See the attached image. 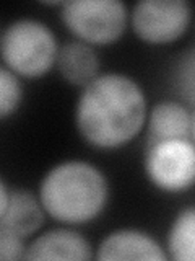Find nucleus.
<instances>
[{"label":"nucleus","instance_id":"nucleus-1","mask_svg":"<svg viewBox=\"0 0 195 261\" xmlns=\"http://www.w3.org/2000/svg\"><path fill=\"white\" fill-rule=\"evenodd\" d=\"M73 118L89 147L116 150L134 141L146 124V95L127 73L106 72L83 88Z\"/></svg>","mask_w":195,"mask_h":261},{"label":"nucleus","instance_id":"nucleus-2","mask_svg":"<svg viewBox=\"0 0 195 261\" xmlns=\"http://www.w3.org/2000/svg\"><path fill=\"white\" fill-rule=\"evenodd\" d=\"M39 199L46 214L57 222L72 227L88 224L108 206L109 183L93 163L65 160L41 179Z\"/></svg>","mask_w":195,"mask_h":261},{"label":"nucleus","instance_id":"nucleus-3","mask_svg":"<svg viewBox=\"0 0 195 261\" xmlns=\"http://www.w3.org/2000/svg\"><path fill=\"white\" fill-rule=\"evenodd\" d=\"M59 43L44 21L18 18L0 36V56L5 67L23 79H39L55 67Z\"/></svg>","mask_w":195,"mask_h":261},{"label":"nucleus","instance_id":"nucleus-4","mask_svg":"<svg viewBox=\"0 0 195 261\" xmlns=\"http://www.w3.org/2000/svg\"><path fill=\"white\" fill-rule=\"evenodd\" d=\"M60 20L78 41L94 47L117 43L130 13L120 0H69L60 7Z\"/></svg>","mask_w":195,"mask_h":261},{"label":"nucleus","instance_id":"nucleus-5","mask_svg":"<svg viewBox=\"0 0 195 261\" xmlns=\"http://www.w3.org/2000/svg\"><path fill=\"white\" fill-rule=\"evenodd\" d=\"M143 170L148 181L162 193L190 190L195 186V142L176 139L145 147Z\"/></svg>","mask_w":195,"mask_h":261},{"label":"nucleus","instance_id":"nucleus-6","mask_svg":"<svg viewBox=\"0 0 195 261\" xmlns=\"http://www.w3.org/2000/svg\"><path fill=\"white\" fill-rule=\"evenodd\" d=\"M192 21L187 0H140L130 12L135 36L151 46L171 44L181 38Z\"/></svg>","mask_w":195,"mask_h":261},{"label":"nucleus","instance_id":"nucleus-7","mask_svg":"<svg viewBox=\"0 0 195 261\" xmlns=\"http://www.w3.org/2000/svg\"><path fill=\"white\" fill-rule=\"evenodd\" d=\"M96 259H138V261H166V248L140 230V228H117L108 233L96 248Z\"/></svg>","mask_w":195,"mask_h":261},{"label":"nucleus","instance_id":"nucleus-8","mask_svg":"<svg viewBox=\"0 0 195 261\" xmlns=\"http://www.w3.org/2000/svg\"><path fill=\"white\" fill-rule=\"evenodd\" d=\"M91 258H94L91 243L83 235L69 227H57L35 237L28 243V251L24 259L88 261Z\"/></svg>","mask_w":195,"mask_h":261},{"label":"nucleus","instance_id":"nucleus-9","mask_svg":"<svg viewBox=\"0 0 195 261\" xmlns=\"http://www.w3.org/2000/svg\"><path fill=\"white\" fill-rule=\"evenodd\" d=\"M146 145L162 141L192 139V111L177 100H161L148 111L146 118Z\"/></svg>","mask_w":195,"mask_h":261},{"label":"nucleus","instance_id":"nucleus-10","mask_svg":"<svg viewBox=\"0 0 195 261\" xmlns=\"http://www.w3.org/2000/svg\"><path fill=\"white\" fill-rule=\"evenodd\" d=\"M46 216L39 196L24 188H12L8 204L0 211V228L29 239L44 225Z\"/></svg>","mask_w":195,"mask_h":261},{"label":"nucleus","instance_id":"nucleus-11","mask_svg":"<svg viewBox=\"0 0 195 261\" xmlns=\"http://www.w3.org/2000/svg\"><path fill=\"white\" fill-rule=\"evenodd\" d=\"M55 67L67 84L81 88L101 75V62L94 47L78 39L60 46Z\"/></svg>","mask_w":195,"mask_h":261},{"label":"nucleus","instance_id":"nucleus-12","mask_svg":"<svg viewBox=\"0 0 195 261\" xmlns=\"http://www.w3.org/2000/svg\"><path fill=\"white\" fill-rule=\"evenodd\" d=\"M168 256L174 261H195V204L176 214L166 237Z\"/></svg>","mask_w":195,"mask_h":261},{"label":"nucleus","instance_id":"nucleus-13","mask_svg":"<svg viewBox=\"0 0 195 261\" xmlns=\"http://www.w3.org/2000/svg\"><path fill=\"white\" fill-rule=\"evenodd\" d=\"M173 88L182 103L195 106V46L187 49L176 61Z\"/></svg>","mask_w":195,"mask_h":261},{"label":"nucleus","instance_id":"nucleus-14","mask_svg":"<svg viewBox=\"0 0 195 261\" xmlns=\"http://www.w3.org/2000/svg\"><path fill=\"white\" fill-rule=\"evenodd\" d=\"M23 103V85L20 77L8 67L0 69V119L5 121L18 111Z\"/></svg>","mask_w":195,"mask_h":261},{"label":"nucleus","instance_id":"nucleus-15","mask_svg":"<svg viewBox=\"0 0 195 261\" xmlns=\"http://www.w3.org/2000/svg\"><path fill=\"white\" fill-rule=\"evenodd\" d=\"M26 251H28L26 239L0 228V259L4 261L24 259L26 258Z\"/></svg>","mask_w":195,"mask_h":261},{"label":"nucleus","instance_id":"nucleus-16","mask_svg":"<svg viewBox=\"0 0 195 261\" xmlns=\"http://www.w3.org/2000/svg\"><path fill=\"white\" fill-rule=\"evenodd\" d=\"M192 141L195 142V106L192 110Z\"/></svg>","mask_w":195,"mask_h":261}]
</instances>
